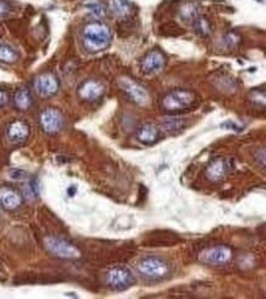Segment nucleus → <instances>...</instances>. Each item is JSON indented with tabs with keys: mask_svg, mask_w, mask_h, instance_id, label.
I'll return each instance as SVG.
<instances>
[{
	"mask_svg": "<svg viewBox=\"0 0 266 299\" xmlns=\"http://www.w3.org/2000/svg\"><path fill=\"white\" fill-rule=\"evenodd\" d=\"M112 37V31L103 22H91L82 31V43L90 53H98L108 48Z\"/></svg>",
	"mask_w": 266,
	"mask_h": 299,
	"instance_id": "1",
	"label": "nucleus"
},
{
	"mask_svg": "<svg viewBox=\"0 0 266 299\" xmlns=\"http://www.w3.org/2000/svg\"><path fill=\"white\" fill-rule=\"evenodd\" d=\"M40 194V189H38V181L37 179H31L27 183L26 186V195L30 199H36Z\"/></svg>",
	"mask_w": 266,
	"mask_h": 299,
	"instance_id": "23",
	"label": "nucleus"
},
{
	"mask_svg": "<svg viewBox=\"0 0 266 299\" xmlns=\"http://www.w3.org/2000/svg\"><path fill=\"white\" fill-rule=\"evenodd\" d=\"M139 141L145 145L156 144L160 140V129L152 124H145L138 131Z\"/></svg>",
	"mask_w": 266,
	"mask_h": 299,
	"instance_id": "15",
	"label": "nucleus"
},
{
	"mask_svg": "<svg viewBox=\"0 0 266 299\" xmlns=\"http://www.w3.org/2000/svg\"><path fill=\"white\" fill-rule=\"evenodd\" d=\"M85 7L87 8L88 11H90L93 16H96V18H102V16H104V8L102 7L101 3L90 2L87 3V4H85Z\"/></svg>",
	"mask_w": 266,
	"mask_h": 299,
	"instance_id": "21",
	"label": "nucleus"
},
{
	"mask_svg": "<svg viewBox=\"0 0 266 299\" xmlns=\"http://www.w3.org/2000/svg\"><path fill=\"white\" fill-rule=\"evenodd\" d=\"M227 172H228L227 162L224 160H221V158H218V160H215L213 162H211V164L207 167L206 175L210 180L220 181L226 177Z\"/></svg>",
	"mask_w": 266,
	"mask_h": 299,
	"instance_id": "14",
	"label": "nucleus"
},
{
	"mask_svg": "<svg viewBox=\"0 0 266 299\" xmlns=\"http://www.w3.org/2000/svg\"><path fill=\"white\" fill-rule=\"evenodd\" d=\"M166 57L160 50H151L141 61V70L145 74H156L165 68Z\"/></svg>",
	"mask_w": 266,
	"mask_h": 299,
	"instance_id": "11",
	"label": "nucleus"
},
{
	"mask_svg": "<svg viewBox=\"0 0 266 299\" xmlns=\"http://www.w3.org/2000/svg\"><path fill=\"white\" fill-rule=\"evenodd\" d=\"M18 58V53L10 46L0 43V61H3V63H15Z\"/></svg>",
	"mask_w": 266,
	"mask_h": 299,
	"instance_id": "20",
	"label": "nucleus"
},
{
	"mask_svg": "<svg viewBox=\"0 0 266 299\" xmlns=\"http://www.w3.org/2000/svg\"><path fill=\"white\" fill-rule=\"evenodd\" d=\"M233 258V253L226 245H216L206 248L200 253L199 259L207 265H226Z\"/></svg>",
	"mask_w": 266,
	"mask_h": 299,
	"instance_id": "5",
	"label": "nucleus"
},
{
	"mask_svg": "<svg viewBox=\"0 0 266 299\" xmlns=\"http://www.w3.org/2000/svg\"><path fill=\"white\" fill-rule=\"evenodd\" d=\"M44 247L52 255L60 259H77L81 255L80 250L74 244L57 237L44 238Z\"/></svg>",
	"mask_w": 266,
	"mask_h": 299,
	"instance_id": "3",
	"label": "nucleus"
},
{
	"mask_svg": "<svg viewBox=\"0 0 266 299\" xmlns=\"http://www.w3.org/2000/svg\"><path fill=\"white\" fill-rule=\"evenodd\" d=\"M110 9L119 18H128L132 13V8L128 0H110Z\"/></svg>",
	"mask_w": 266,
	"mask_h": 299,
	"instance_id": "16",
	"label": "nucleus"
},
{
	"mask_svg": "<svg viewBox=\"0 0 266 299\" xmlns=\"http://www.w3.org/2000/svg\"><path fill=\"white\" fill-rule=\"evenodd\" d=\"M11 178L13 179H24V178H26V172H24V170H14L11 173Z\"/></svg>",
	"mask_w": 266,
	"mask_h": 299,
	"instance_id": "26",
	"label": "nucleus"
},
{
	"mask_svg": "<svg viewBox=\"0 0 266 299\" xmlns=\"http://www.w3.org/2000/svg\"><path fill=\"white\" fill-rule=\"evenodd\" d=\"M35 90L41 97L48 98V97H52L57 93L59 90V81H58L55 75L51 74V72H46V74L40 75L35 80Z\"/></svg>",
	"mask_w": 266,
	"mask_h": 299,
	"instance_id": "9",
	"label": "nucleus"
},
{
	"mask_svg": "<svg viewBox=\"0 0 266 299\" xmlns=\"http://www.w3.org/2000/svg\"><path fill=\"white\" fill-rule=\"evenodd\" d=\"M15 105L19 110L26 111L31 107L32 105V96L27 88H20L15 93Z\"/></svg>",
	"mask_w": 266,
	"mask_h": 299,
	"instance_id": "17",
	"label": "nucleus"
},
{
	"mask_svg": "<svg viewBox=\"0 0 266 299\" xmlns=\"http://www.w3.org/2000/svg\"><path fill=\"white\" fill-rule=\"evenodd\" d=\"M40 123L47 134H57L64 127V117L55 108H47L41 113Z\"/></svg>",
	"mask_w": 266,
	"mask_h": 299,
	"instance_id": "8",
	"label": "nucleus"
},
{
	"mask_svg": "<svg viewBox=\"0 0 266 299\" xmlns=\"http://www.w3.org/2000/svg\"><path fill=\"white\" fill-rule=\"evenodd\" d=\"M75 191H76V189H75V188H71V189L68 190V192H69V195H70V196H73V195L75 194Z\"/></svg>",
	"mask_w": 266,
	"mask_h": 299,
	"instance_id": "28",
	"label": "nucleus"
},
{
	"mask_svg": "<svg viewBox=\"0 0 266 299\" xmlns=\"http://www.w3.org/2000/svg\"><path fill=\"white\" fill-rule=\"evenodd\" d=\"M184 128V120L172 118L167 119L165 122L161 123V129L165 130L168 134H176L178 131H181Z\"/></svg>",
	"mask_w": 266,
	"mask_h": 299,
	"instance_id": "19",
	"label": "nucleus"
},
{
	"mask_svg": "<svg viewBox=\"0 0 266 299\" xmlns=\"http://www.w3.org/2000/svg\"><path fill=\"white\" fill-rule=\"evenodd\" d=\"M138 270L141 275L151 279L165 278L170 273V266L167 262L155 256L141 260L138 264Z\"/></svg>",
	"mask_w": 266,
	"mask_h": 299,
	"instance_id": "4",
	"label": "nucleus"
},
{
	"mask_svg": "<svg viewBox=\"0 0 266 299\" xmlns=\"http://www.w3.org/2000/svg\"><path fill=\"white\" fill-rule=\"evenodd\" d=\"M119 86L124 91V93L137 105L145 106L149 103L150 96L148 90L135 80L129 79V77H121L119 79Z\"/></svg>",
	"mask_w": 266,
	"mask_h": 299,
	"instance_id": "6",
	"label": "nucleus"
},
{
	"mask_svg": "<svg viewBox=\"0 0 266 299\" xmlns=\"http://www.w3.org/2000/svg\"><path fill=\"white\" fill-rule=\"evenodd\" d=\"M182 15L185 20H192L198 16V10H196L195 5L194 4H187L182 8Z\"/></svg>",
	"mask_w": 266,
	"mask_h": 299,
	"instance_id": "22",
	"label": "nucleus"
},
{
	"mask_svg": "<svg viewBox=\"0 0 266 299\" xmlns=\"http://www.w3.org/2000/svg\"><path fill=\"white\" fill-rule=\"evenodd\" d=\"M10 11V7L5 2L0 0V16H5Z\"/></svg>",
	"mask_w": 266,
	"mask_h": 299,
	"instance_id": "25",
	"label": "nucleus"
},
{
	"mask_svg": "<svg viewBox=\"0 0 266 299\" xmlns=\"http://www.w3.org/2000/svg\"><path fill=\"white\" fill-rule=\"evenodd\" d=\"M21 203L22 196L15 189H11L9 186L0 188V206L3 209L13 211V210L20 208Z\"/></svg>",
	"mask_w": 266,
	"mask_h": 299,
	"instance_id": "12",
	"label": "nucleus"
},
{
	"mask_svg": "<svg viewBox=\"0 0 266 299\" xmlns=\"http://www.w3.org/2000/svg\"><path fill=\"white\" fill-rule=\"evenodd\" d=\"M8 102H9V96H8V93L5 91L0 90V108L4 107Z\"/></svg>",
	"mask_w": 266,
	"mask_h": 299,
	"instance_id": "27",
	"label": "nucleus"
},
{
	"mask_svg": "<svg viewBox=\"0 0 266 299\" xmlns=\"http://www.w3.org/2000/svg\"><path fill=\"white\" fill-rule=\"evenodd\" d=\"M195 94L187 90H174L166 94L162 101L163 110L167 112H181L192 107L195 102Z\"/></svg>",
	"mask_w": 266,
	"mask_h": 299,
	"instance_id": "2",
	"label": "nucleus"
},
{
	"mask_svg": "<svg viewBox=\"0 0 266 299\" xmlns=\"http://www.w3.org/2000/svg\"><path fill=\"white\" fill-rule=\"evenodd\" d=\"M193 25L194 29H195V32L199 36H201V37H207L212 32L211 24H210V21L205 16H196L194 19Z\"/></svg>",
	"mask_w": 266,
	"mask_h": 299,
	"instance_id": "18",
	"label": "nucleus"
},
{
	"mask_svg": "<svg viewBox=\"0 0 266 299\" xmlns=\"http://www.w3.org/2000/svg\"><path fill=\"white\" fill-rule=\"evenodd\" d=\"M104 93V85L98 80H87L79 87V96L86 102L98 101Z\"/></svg>",
	"mask_w": 266,
	"mask_h": 299,
	"instance_id": "10",
	"label": "nucleus"
},
{
	"mask_svg": "<svg viewBox=\"0 0 266 299\" xmlns=\"http://www.w3.org/2000/svg\"><path fill=\"white\" fill-rule=\"evenodd\" d=\"M30 128L22 120H16L11 123L8 128V138L13 144H21L25 140L29 138Z\"/></svg>",
	"mask_w": 266,
	"mask_h": 299,
	"instance_id": "13",
	"label": "nucleus"
},
{
	"mask_svg": "<svg viewBox=\"0 0 266 299\" xmlns=\"http://www.w3.org/2000/svg\"><path fill=\"white\" fill-rule=\"evenodd\" d=\"M107 284L113 290H125L134 284V277L126 267H114L108 272Z\"/></svg>",
	"mask_w": 266,
	"mask_h": 299,
	"instance_id": "7",
	"label": "nucleus"
},
{
	"mask_svg": "<svg viewBox=\"0 0 266 299\" xmlns=\"http://www.w3.org/2000/svg\"><path fill=\"white\" fill-rule=\"evenodd\" d=\"M226 42L227 44H228L229 47H234L237 46L238 43L240 42V37L237 35V33H228V35L226 36Z\"/></svg>",
	"mask_w": 266,
	"mask_h": 299,
	"instance_id": "24",
	"label": "nucleus"
}]
</instances>
